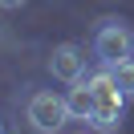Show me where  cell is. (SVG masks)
Returning <instances> with one entry per match:
<instances>
[{"mask_svg":"<svg viewBox=\"0 0 134 134\" xmlns=\"http://www.w3.org/2000/svg\"><path fill=\"white\" fill-rule=\"evenodd\" d=\"M69 118V106L65 98H57L53 90H37L33 98H29V122H33L37 134H57L61 126H65Z\"/></svg>","mask_w":134,"mask_h":134,"instance_id":"6da1fadb","label":"cell"},{"mask_svg":"<svg viewBox=\"0 0 134 134\" xmlns=\"http://www.w3.org/2000/svg\"><path fill=\"white\" fill-rule=\"evenodd\" d=\"M93 53H98L106 65H118V61L134 57V33L122 25V20H106L93 37Z\"/></svg>","mask_w":134,"mask_h":134,"instance_id":"7a4b0ae2","label":"cell"},{"mask_svg":"<svg viewBox=\"0 0 134 134\" xmlns=\"http://www.w3.org/2000/svg\"><path fill=\"white\" fill-rule=\"evenodd\" d=\"M49 73L61 77V81H81V73H85V53L77 49L73 41L57 45V49H53V57H49Z\"/></svg>","mask_w":134,"mask_h":134,"instance_id":"3957f363","label":"cell"},{"mask_svg":"<svg viewBox=\"0 0 134 134\" xmlns=\"http://www.w3.org/2000/svg\"><path fill=\"white\" fill-rule=\"evenodd\" d=\"M65 106H69V118H77V122H90V118H93L98 98H93V90L85 85V77H81V81H73V90H69Z\"/></svg>","mask_w":134,"mask_h":134,"instance_id":"277c9868","label":"cell"},{"mask_svg":"<svg viewBox=\"0 0 134 134\" xmlns=\"http://www.w3.org/2000/svg\"><path fill=\"white\" fill-rule=\"evenodd\" d=\"M106 69L114 73V81H118V90H122V93H134V57L118 61V65H106Z\"/></svg>","mask_w":134,"mask_h":134,"instance_id":"5b68a950","label":"cell"},{"mask_svg":"<svg viewBox=\"0 0 134 134\" xmlns=\"http://www.w3.org/2000/svg\"><path fill=\"white\" fill-rule=\"evenodd\" d=\"M0 8H25V0H0Z\"/></svg>","mask_w":134,"mask_h":134,"instance_id":"8992f818","label":"cell"},{"mask_svg":"<svg viewBox=\"0 0 134 134\" xmlns=\"http://www.w3.org/2000/svg\"><path fill=\"white\" fill-rule=\"evenodd\" d=\"M81 134H98V130H81Z\"/></svg>","mask_w":134,"mask_h":134,"instance_id":"52a82bcc","label":"cell"}]
</instances>
